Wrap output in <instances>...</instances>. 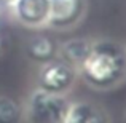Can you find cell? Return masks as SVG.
<instances>
[{
  "instance_id": "1",
  "label": "cell",
  "mask_w": 126,
  "mask_h": 123,
  "mask_svg": "<svg viewBox=\"0 0 126 123\" xmlns=\"http://www.w3.org/2000/svg\"><path fill=\"white\" fill-rule=\"evenodd\" d=\"M77 72L94 89L115 88L126 78V48L107 38L93 42Z\"/></svg>"
},
{
  "instance_id": "2",
  "label": "cell",
  "mask_w": 126,
  "mask_h": 123,
  "mask_svg": "<svg viewBox=\"0 0 126 123\" xmlns=\"http://www.w3.org/2000/svg\"><path fill=\"white\" fill-rule=\"evenodd\" d=\"M65 94H54L35 88L31 91L22 107V118L27 123H61L67 110Z\"/></svg>"
},
{
  "instance_id": "3",
  "label": "cell",
  "mask_w": 126,
  "mask_h": 123,
  "mask_svg": "<svg viewBox=\"0 0 126 123\" xmlns=\"http://www.w3.org/2000/svg\"><path fill=\"white\" fill-rule=\"evenodd\" d=\"M77 77L78 72L74 66L62 61L61 58H54L42 64L37 78V88L54 94H65L74 88Z\"/></svg>"
},
{
  "instance_id": "4",
  "label": "cell",
  "mask_w": 126,
  "mask_h": 123,
  "mask_svg": "<svg viewBox=\"0 0 126 123\" xmlns=\"http://www.w3.org/2000/svg\"><path fill=\"white\" fill-rule=\"evenodd\" d=\"M86 11L85 0H49L48 27L67 31L80 22Z\"/></svg>"
},
{
  "instance_id": "5",
  "label": "cell",
  "mask_w": 126,
  "mask_h": 123,
  "mask_svg": "<svg viewBox=\"0 0 126 123\" xmlns=\"http://www.w3.org/2000/svg\"><path fill=\"white\" fill-rule=\"evenodd\" d=\"M10 5L19 24L32 29L48 26L49 0H11Z\"/></svg>"
},
{
  "instance_id": "6",
  "label": "cell",
  "mask_w": 126,
  "mask_h": 123,
  "mask_svg": "<svg viewBox=\"0 0 126 123\" xmlns=\"http://www.w3.org/2000/svg\"><path fill=\"white\" fill-rule=\"evenodd\" d=\"M61 123H110L109 114L93 101H69Z\"/></svg>"
},
{
  "instance_id": "7",
  "label": "cell",
  "mask_w": 126,
  "mask_h": 123,
  "mask_svg": "<svg viewBox=\"0 0 126 123\" xmlns=\"http://www.w3.org/2000/svg\"><path fill=\"white\" fill-rule=\"evenodd\" d=\"M58 42L51 37H46V35H37V37L31 38L26 46L27 58L34 62H38V64H45V62L58 58Z\"/></svg>"
},
{
  "instance_id": "8",
  "label": "cell",
  "mask_w": 126,
  "mask_h": 123,
  "mask_svg": "<svg viewBox=\"0 0 126 123\" xmlns=\"http://www.w3.org/2000/svg\"><path fill=\"white\" fill-rule=\"evenodd\" d=\"M91 45L93 40H89V38H70V40L59 45L58 58L69 62L75 69H78V66L81 64V61L86 58V54L91 50Z\"/></svg>"
},
{
  "instance_id": "9",
  "label": "cell",
  "mask_w": 126,
  "mask_h": 123,
  "mask_svg": "<svg viewBox=\"0 0 126 123\" xmlns=\"http://www.w3.org/2000/svg\"><path fill=\"white\" fill-rule=\"evenodd\" d=\"M22 107L11 96L0 94V123H21Z\"/></svg>"
}]
</instances>
